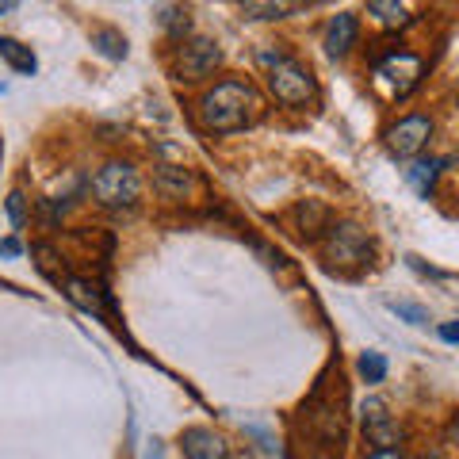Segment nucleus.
<instances>
[{
  "mask_svg": "<svg viewBox=\"0 0 459 459\" xmlns=\"http://www.w3.org/2000/svg\"><path fill=\"white\" fill-rule=\"evenodd\" d=\"M219 62H222V50L214 47L211 39H192L177 50V77L180 81H204L207 74H214Z\"/></svg>",
  "mask_w": 459,
  "mask_h": 459,
  "instance_id": "obj_4",
  "label": "nucleus"
},
{
  "mask_svg": "<svg viewBox=\"0 0 459 459\" xmlns=\"http://www.w3.org/2000/svg\"><path fill=\"white\" fill-rule=\"evenodd\" d=\"M448 444H459V421H452V429H448Z\"/></svg>",
  "mask_w": 459,
  "mask_h": 459,
  "instance_id": "obj_25",
  "label": "nucleus"
},
{
  "mask_svg": "<svg viewBox=\"0 0 459 459\" xmlns=\"http://www.w3.org/2000/svg\"><path fill=\"white\" fill-rule=\"evenodd\" d=\"M295 219H299V226H303V234H322L325 230V222H329V211L322 207V204H314V199H303V204L295 207Z\"/></svg>",
  "mask_w": 459,
  "mask_h": 459,
  "instance_id": "obj_13",
  "label": "nucleus"
},
{
  "mask_svg": "<svg viewBox=\"0 0 459 459\" xmlns=\"http://www.w3.org/2000/svg\"><path fill=\"white\" fill-rule=\"evenodd\" d=\"M96 47H100V54H108V57H123L126 54L123 35L111 31V27H100V31H96Z\"/></svg>",
  "mask_w": 459,
  "mask_h": 459,
  "instance_id": "obj_16",
  "label": "nucleus"
},
{
  "mask_svg": "<svg viewBox=\"0 0 459 459\" xmlns=\"http://www.w3.org/2000/svg\"><path fill=\"white\" fill-rule=\"evenodd\" d=\"M368 12H371V16H376L379 23H386V27H402V23L410 20V8H406V4H391V0H371Z\"/></svg>",
  "mask_w": 459,
  "mask_h": 459,
  "instance_id": "obj_14",
  "label": "nucleus"
},
{
  "mask_svg": "<svg viewBox=\"0 0 459 459\" xmlns=\"http://www.w3.org/2000/svg\"><path fill=\"white\" fill-rule=\"evenodd\" d=\"M92 192H96V199L104 207H131L138 199V192H142V180H138L134 165L111 161L92 177Z\"/></svg>",
  "mask_w": 459,
  "mask_h": 459,
  "instance_id": "obj_3",
  "label": "nucleus"
},
{
  "mask_svg": "<svg viewBox=\"0 0 459 459\" xmlns=\"http://www.w3.org/2000/svg\"><path fill=\"white\" fill-rule=\"evenodd\" d=\"M440 341H448V344H459V322H448V325H440Z\"/></svg>",
  "mask_w": 459,
  "mask_h": 459,
  "instance_id": "obj_22",
  "label": "nucleus"
},
{
  "mask_svg": "<svg viewBox=\"0 0 459 459\" xmlns=\"http://www.w3.org/2000/svg\"><path fill=\"white\" fill-rule=\"evenodd\" d=\"M386 307H391V310L398 314V318H406L410 325H425V322H429L425 307H418V303H406V299H391V303H386Z\"/></svg>",
  "mask_w": 459,
  "mask_h": 459,
  "instance_id": "obj_19",
  "label": "nucleus"
},
{
  "mask_svg": "<svg viewBox=\"0 0 459 459\" xmlns=\"http://www.w3.org/2000/svg\"><path fill=\"white\" fill-rule=\"evenodd\" d=\"M429 134H433V119H429V115H406V119H398L391 131H386V146L398 157H413L425 150Z\"/></svg>",
  "mask_w": 459,
  "mask_h": 459,
  "instance_id": "obj_5",
  "label": "nucleus"
},
{
  "mask_svg": "<svg viewBox=\"0 0 459 459\" xmlns=\"http://www.w3.org/2000/svg\"><path fill=\"white\" fill-rule=\"evenodd\" d=\"M352 42H356V16L352 12H337V16L329 20V31H325V50L333 57H341V54L352 50Z\"/></svg>",
  "mask_w": 459,
  "mask_h": 459,
  "instance_id": "obj_10",
  "label": "nucleus"
},
{
  "mask_svg": "<svg viewBox=\"0 0 459 459\" xmlns=\"http://www.w3.org/2000/svg\"><path fill=\"white\" fill-rule=\"evenodd\" d=\"M0 57H4V62L16 69V74H23V77H31L35 74V54L23 47V42H16V39H0Z\"/></svg>",
  "mask_w": 459,
  "mask_h": 459,
  "instance_id": "obj_11",
  "label": "nucleus"
},
{
  "mask_svg": "<svg viewBox=\"0 0 459 459\" xmlns=\"http://www.w3.org/2000/svg\"><path fill=\"white\" fill-rule=\"evenodd\" d=\"M261 115V96L249 81H222L199 100V123L214 134H230L249 126Z\"/></svg>",
  "mask_w": 459,
  "mask_h": 459,
  "instance_id": "obj_1",
  "label": "nucleus"
},
{
  "mask_svg": "<svg viewBox=\"0 0 459 459\" xmlns=\"http://www.w3.org/2000/svg\"><path fill=\"white\" fill-rule=\"evenodd\" d=\"M62 283H65V295L74 299V303H77L81 310L96 314V318H100V314H104V307H100V291H96L92 283H84V280H74V276H65Z\"/></svg>",
  "mask_w": 459,
  "mask_h": 459,
  "instance_id": "obj_12",
  "label": "nucleus"
},
{
  "mask_svg": "<svg viewBox=\"0 0 459 459\" xmlns=\"http://www.w3.org/2000/svg\"><path fill=\"white\" fill-rule=\"evenodd\" d=\"M364 425H368V440L376 444V448H394V444L402 440L398 425L391 421V413H386V406L379 398H368L364 402Z\"/></svg>",
  "mask_w": 459,
  "mask_h": 459,
  "instance_id": "obj_9",
  "label": "nucleus"
},
{
  "mask_svg": "<svg viewBox=\"0 0 459 459\" xmlns=\"http://www.w3.org/2000/svg\"><path fill=\"white\" fill-rule=\"evenodd\" d=\"M241 12L253 20H280L291 12V4H261V0H249V4H241Z\"/></svg>",
  "mask_w": 459,
  "mask_h": 459,
  "instance_id": "obj_18",
  "label": "nucleus"
},
{
  "mask_svg": "<svg viewBox=\"0 0 459 459\" xmlns=\"http://www.w3.org/2000/svg\"><path fill=\"white\" fill-rule=\"evenodd\" d=\"M368 459H402V452H394V448H376Z\"/></svg>",
  "mask_w": 459,
  "mask_h": 459,
  "instance_id": "obj_23",
  "label": "nucleus"
},
{
  "mask_svg": "<svg viewBox=\"0 0 459 459\" xmlns=\"http://www.w3.org/2000/svg\"><path fill=\"white\" fill-rule=\"evenodd\" d=\"M157 184H161L169 195H184V192L192 188V177L184 169H169L165 165V169H157Z\"/></svg>",
  "mask_w": 459,
  "mask_h": 459,
  "instance_id": "obj_15",
  "label": "nucleus"
},
{
  "mask_svg": "<svg viewBox=\"0 0 459 459\" xmlns=\"http://www.w3.org/2000/svg\"><path fill=\"white\" fill-rule=\"evenodd\" d=\"M8 219H12V226H16V230L27 222V204H23V195H20V192H12V195H8Z\"/></svg>",
  "mask_w": 459,
  "mask_h": 459,
  "instance_id": "obj_21",
  "label": "nucleus"
},
{
  "mask_svg": "<svg viewBox=\"0 0 459 459\" xmlns=\"http://www.w3.org/2000/svg\"><path fill=\"white\" fill-rule=\"evenodd\" d=\"M421 69H425L421 57H413V54H391V57H383V62L376 65V77L383 84H391V96H406L413 84L421 81Z\"/></svg>",
  "mask_w": 459,
  "mask_h": 459,
  "instance_id": "obj_6",
  "label": "nucleus"
},
{
  "mask_svg": "<svg viewBox=\"0 0 459 459\" xmlns=\"http://www.w3.org/2000/svg\"><path fill=\"white\" fill-rule=\"evenodd\" d=\"M0 253H8V256H16V253H20V241H12V238H8V241H0Z\"/></svg>",
  "mask_w": 459,
  "mask_h": 459,
  "instance_id": "obj_24",
  "label": "nucleus"
},
{
  "mask_svg": "<svg viewBox=\"0 0 459 459\" xmlns=\"http://www.w3.org/2000/svg\"><path fill=\"white\" fill-rule=\"evenodd\" d=\"M364 253H368V238L360 234V226H352V222L329 226L325 256L333 264H356V261H364Z\"/></svg>",
  "mask_w": 459,
  "mask_h": 459,
  "instance_id": "obj_7",
  "label": "nucleus"
},
{
  "mask_svg": "<svg viewBox=\"0 0 459 459\" xmlns=\"http://www.w3.org/2000/svg\"><path fill=\"white\" fill-rule=\"evenodd\" d=\"M437 172H440V161H418V165L410 169L413 188H418V192H429V188H433V180H437Z\"/></svg>",
  "mask_w": 459,
  "mask_h": 459,
  "instance_id": "obj_17",
  "label": "nucleus"
},
{
  "mask_svg": "<svg viewBox=\"0 0 459 459\" xmlns=\"http://www.w3.org/2000/svg\"><path fill=\"white\" fill-rule=\"evenodd\" d=\"M360 376L368 379V383H383V376H386V360L379 352H364L360 356Z\"/></svg>",
  "mask_w": 459,
  "mask_h": 459,
  "instance_id": "obj_20",
  "label": "nucleus"
},
{
  "mask_svg": "<svg viewBox=\"0 0 459 459\" xmlns=\"http://www.w3.org/2000/svg\"><path fill=\"white\" fill-rule=\"evenodd\" d=\"M261 62L268 65V84H272V92H276L280 104L299 108V104H307V100L314 96V77H310V69H307L303 62H295L291 54H276V57H272V54L264 50Z\"/></svg>",
  "mask_w": 459,
  "mask_h": 459,
  "instance_id": "obj_2",
  "label": "nucleus"
},
{
  "mask_svg": "<svg viewBox=\"0 0 459 459\" xmlns=\"http://www.w3.org/2000/svg\"><path fill=\"white\" fill-rule=\"evenodd\" d=\"M180 448L188 459H230V448L226 440L214 433V429H204V425H192L180 433Z\"/></svg>",
  "mask_w": 459,
  "mask_h": 459,
  "instance_id": "obj_8",
  "label": "nucleus"
}]
</instances>
